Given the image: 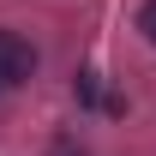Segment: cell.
<instances>
[{"mask_svg": "<svg viewBox=\"0 0 156 156\" xmlns=\"http://www.w3.org/2000/svg\"><path fill=\"white\" fill-rule=\"evenodd\" d=\"M30 72H36V48L18 30H0V90H18Z\"/></svg>", "mask_w": 156, "mask_h": 156, "instance_id": "6da1fadb", "label": "cell"}, {"mask_svg": "<svg viewBox=\"0 0 156 156\" xmlns=\"http://www.w3.org/2000/svg\"><path fill=\"white\" fill-rule=\"evenodd\" d=\"M138 30L150 36V48H156V0H144V12H138Z\"/></svg>", "mask_w": 156, "mask_h": 156, "instance_id": "7a4b0ae2", "label": "cell"}]
</instances>
